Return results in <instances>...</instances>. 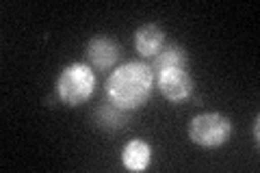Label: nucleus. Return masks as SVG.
Segmentation results:
<instances>
[{"instance_id": "1", "label": "nucleus", "mask_w": 260, "mask_h": 173, "mask_svg": "<svg viewBox=\"0 0 260 173\" xmlns=\"http://www.w3.org/2000/svg\"><path fill=\"white\" fill-rule=\"evenodd\" d=\"M156 74L145 63H124L111 74L104 85L109 102L121 111H137L150 100Z\"/></svg>"}, {"instance_id": "9", "label": "nucleus", "mask_w": 260, "mask_h": 173, "mask_svg": "<svg viewBox=\"0 0 260 173\" xmlns=\"http://www.w3.org/2000/svg\"><path fill=\"white\" fill-rule=\"evenodd\" d=\"M95 117H98V126H102V128H109V130L111 128H121L124 121H126V111H121L115 104L107 102L98 109Z\"/></svg>"}, {"instance_id": "5", "label": "nucleus", "mask_w": 260, "mask_h": 173, "mask_svg": "<svg viewBox=\"0 0 260 173\" xmlns=\"http://www.w3.org/2000/svg\"><path fill=\"white\" fill-rule=\"evenodd\" d=\"M119 44L109 37H91L87 41V61L93 70L107 72L119 61Z\"/></svg>"}, {"instance_id": "8", "label": "nucleus", "mask_w": 260, "mask_h": 173, "mask_svg": "<svg viewBox=\"0 0 260 173\" xmlns=\"http://www.w3.org/2000/svg\"><path fill=\"white\" fill-rule=\"evenodd\" d=\"M186 50L178 44H167L162 50L154 56V63H152V72L158 74L162 70H172V67H186Z\"/></svg>"}, {"instance_id": "2", "label": "nucleus", "mask_w": 260, "mask_h": 173, "mask_svg": "<svg viewBox=\"0 0 260 173\" xmlns=\"http://www.w3.org/2000/svg\"><path fill=\"white\" fill-rule=\"evenodd\" d=\"M95 91V70L87 63H70L56 78V95L68 106L85 104Z\"/></svg>"}, {"instance_id": "7", "label": "nucleus", "mask_w": 260, "mask_h": 173, "mask_svg": "<svg viewBox=\"0 0 260 173\" xmlns=\"http://www.w3.org/2000/svg\"><path fill=\"white\" fill-rule=\"evenodd\" d=\"M152 162V145L141 141V139H133L124 145L121 150V164L128 171H145Z\"/></svg>"}, {"instance_id": "10", "label": "nucleus", "mask_w": 260, "mask_h": 173, "mask_svg": "<svg viewBox=\"0 0 260 173\" xmlns=\"http://www.w3.org/2000/svg\"><path fill=\"white\" fill-rule=\"evenodd\" d=\"M254 141L256 143L260 141V117H258V115L254 117Z\"/></svg>"}, {"instance_id": "6", "label": "nucleus", "mask_w": 260, "mask_h": 173, "mask_svg": "<svg viewBox=\"0 0 260 173\" xmlns=\"http://www.w3.org/2000/svg\"><path fill=\"white\" fill-rule=\"evenodd\" d=\"M165 48V30L158 24H143L135 30V50L143 59H154Z\"/></svg>"}, {"instance_id": "3", "label": "nucleus", "mask_w": 260, "mask_h": 173, "mask_svg": "<svg viewBox=\"0 0 260 173\" xmlns=\"http://www.w3.org/2000/svg\"><path fill=\"white\" fill-rule=\"evenodd\" d=\"M232 134V123L221 113H202L189 123V139L200 147H221Z\"/></svg>"}, {"instance_id": "4", "label": "nucleus", "mask_w": 260, "mask_h": 173, "mask_svg": "<svg viewBox=\"0 0 260 173\" xmlns=\"http://www.w3.org/2000/svg\"><path fill=\"white\" fill-rule=\"evenodd\" d=\"M156 87L169 102H184L193 93V78L184 67H172L156 74Z\"/></svg>"}]
</instances>
